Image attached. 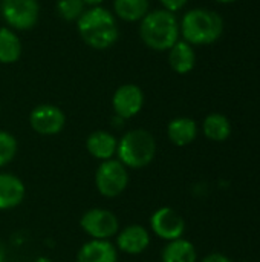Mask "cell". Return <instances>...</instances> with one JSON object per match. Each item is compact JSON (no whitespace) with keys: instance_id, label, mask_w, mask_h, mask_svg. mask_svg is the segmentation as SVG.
I'll return each instance as SVG.
<instances>
[{"instance_id":"1","label":"cell","mask_w":260,"mask_h":262,"mask_svg":"<svg viewBox=\"0 0 260 262\" xmlns=\"http://www.w3.org/2000/svg\"><path fill=\"white\" fill-rule=\"evenodd\" d=\"M77 29L83 41L97 51L112 48L120 37L115 15L103 6H90L86 9L77 20Z\"/></svg>"},{"instance_id":"2","label":"cell","mask_w":260,"mask_h":262,"mask_svg":"<svg viewBox=\"0 0 260 262\" xmlns=\"http://www.w3.org/2000/svg\"><path fill=\"white\" fill-rule=\"evenodd\" d=\"M139 35L147 48L158 52L169 51L179 40V21L173 12L162 8L149 11L139 23Z\"/></svg>"},{"instance_id":"3","label":"cell","mask_w":260,"mask_h":262,"mask_svg":"<svg viewBox=\"0 0 260 262\" xmlns=\"http://www.w3.org/2000/svg\"><path fill=\"white\" fill-rule=\"evenodd\" d=\"M179 31L182 38L192 46L211 45L224 32V18L211 9L195 8L184 14Z\"/></svg>"},{"instance_id":"4","label":"cell","mask_w":260,"mask_h":262,"mask_svg":"<svg viewBox=\"0 0 260 262\" xmlns=\"http://www.w3.org/2000/svg\"><path fill=\"white\" fill-rule=\"evenodd\" d=\"M118 161L127 169H143L149 166L156 155L155 137L146 129L127 130L116 146Z\"/></svg>"},{"instance_id":"5","label":"cell","mask_w":260,"mask_h":262,"mask_svg":"<svg viewBox=\"0 0 260 262\" xmlns=\"http://www.w3.org/2000/svg\"><path fill=\"white\" fill-rule=\"evenodd\" d=\"M129 184V172L118 160L103 161L95 172V187L100 195L106 198H115L121 195Z\"/></svg>"},{"instance_id":"6","label":"cell","mask_w":260,"mask_h":262,"mask_svg":"<svg viewBox=\"0 0 260 262\" xmlns=\"http://www.w3.org/2000/svg\"><path fill=\"white\" fill-rule=\"evenodd\" d=\"M0 14L11 29L28 31L38 21L40 5L38 0H3Z\"/></svg>"},{"instance_id":"7","label":"cell","mask_w":260,"mask_h":262,"mask_svg":"<svg viewBox=\"0 0 260 262\" xmlns=\"http://www.w3.org/2000/svg\"><path fill=\"white\" fill-rule=\"evenodd\" d=\"M80 226L83 232L92 239H109L115 236L120 229V223L115 213L100 207L84 212L80 220Z\"/></svg>"},{"instance_id":"8","label":"cell","mask_w":260,"mask_h":262,"mask_svg":"<svg viewBox=\"0 0 260 262\" xmlns=\"http://www.w3.org/2000/svg\"><path fill=\"white\" fill-rule=\"evenodd\" d=\"M29 124L32 130L40 135H57L66 124V115L58 106L43 103L32 109L29 115Z\"/></svg>"},{"instance_id":"9","label":"cell","mask_w":260,"mask_h":262,"mask_svg":"<svg viewBox=\"0 0 260 262\" xmlns=\"http://www.w3.org/2000/svg\"><path fill=\"white\" fill-rule=\"evenodd\" d=\"M150 229L158 238L169 243L182 238L185 232V221L175 209L161 207L150 216Z\"/></svg>"},{"instance_id":"10","label":"cell","mask_w":260,"mask_h":262,"mask_svg":"<svg viewBox=\"0 0 260 262\" xmlns=\"http://www.w3.org/2000/svg\"><path fill=\"white\" fill-rule=\"evenodd\" d=\"M144 106V92L133 83L121 84L112 95V107L115 117L121 120L133 118Z\"/></svg>"},{"instance_id":"11","label":"cell","mask_w":260,"mask_h":262,"mask_svg":"<svg viewBox=\"0 0 260 262\" xmlns=\"http://www.w3.org/2000/svg\"><path fill=\"white\" fill-rule=\"evenodd\" d=\"M150 244V233L144 226L130 224L124 227L116 236V246L127 255H139Z\"/></svg>"},{"instance_id":"12","label":"cell","mask_w":260,"mask_h":262,"mask_svg":"<svg viewBox=\"0 0 260 262\" xmlns=\"http://www.w3.org/2000/svg\"><path fill=\"white\" fill-rule=\"evenodd\" d=\"M25 195L26 189L18 177L0 172V210H11L20 206Z\"/></svg>"},{"instance_id":"13","label":"cell","mask_w":260,"mask_h":262,"mask_svg":"<svg viewBox=\"0 0 260 262\" xmlns=\"http://www.w3.org/2000/svg\"><path fill=\"white\" fill-rule=\"evenodd\" d=\"M77 262H118V252L109 239H90L78 250Z\"/></svg>"},{"instance_id":"14","label":"cell","mask_w":260,"mask_h":262,"mask_svg":"<svg viewBox=\"0 0 260 262\" xmlns=\"http://www.w3.org/2000/svg\"><path fill=\"white\" fill-rule=\"evenodd\" d=\"M169 64L179 75H185L192 72L196 66L195 48L185 40H178L169 49Z\"/></svg>"},{"instance_id":"15","label":"cell","mask_w":260,"mask_h":262,"mask_svg":"<svg viewBox=\"0 0 260 262\" xmlns=\"http://www.w3.org/2000/svg\"><path fill=\"white\" fill-rule=\"evenodd\" d=\"M116 146L118 140L107 130H95L86 140L87 152L100 161L112 160L116 155Z\"/></svg>"},{"instance_id":"16","label":"cell","mask_w":260,"mask_h":262,"mask_svg":"<svg viewBox=\"0 0 260 262\" xmlns=\"http://www.w3.org/2000/svg\"><path fill=\"white\" fill-rule=\"evenodd\" d=\"M167 137L175 146H188L198 137V124L188 117L173 118L167 126Z\"/></svg>"},{"instance_id":"17","label":"cell","mask_w":260,"mask_h":262,"mask_svg":"<svg viewBox=\"0 0 260 262\" xmlns=\"http://www.w3.org/2000/svg\"><path fill=\"white\" fill-rule=\"evenodd\" d=\"M161 261L162 262H196L198 261V253L195 246L184 239H175L169 241L167 246L164 247L161 253Z\"/></svg>"},{"instance_id":"18","label":"cell","mask_w":260,"mask_h":262,"mask_svg":"<svg viewBox=\"0 0 260 262\" xmlns=\"http://www.w3.org/2000/svg\"><path fill=\"white\" fill-rule=\"evenodd\" d=\"M150 11L149 0H113V12L124 21H141Z\"/></svg>"},{"instance_id":"19","label":"cell","mask_w":260,"mask_h":262,"mask_svg":"<svg viewBox=\"0 0 260 262\" xmlns=\"http://www.w3.org/2000/svg\"><path fill=\"white\" fill-rule=\"evenodd\" d=\"M21 57V41L18 35L6 26H0V63L12 64Z\"/></svg>"},{"instance_id":"20","label":"cell","mask_w":260,"mask_h":262,"mask_svg":"<svg viewBox=\"0 0 260 262\" xmlns=\"http://www.w3.org/2000/svg\"><path fill=\"white\" fill-rule=\"evenodd\" d=\"M202 130L208 140L222 143L231 135V123L222 114H210L202 123Z\"/></svg>"},{"instance_id":"21","label":"cell","mask_w":260,"mask_h":262,"mask_svg":"<svg viewBox=\"0 0 260 262\" xmlns=\"http://www.w3.org/2000/svg\"><path fill=\"white\" fill-rule=\"evenodd\" d=\"M84 8L86 5L83 3V0H58L55 5L58 17L66 21H77L86 11Z\"/></svg>"},{"instance_id":"22","label":"cell","mask_w":260,"mask_h":262,"mask_svg":"<svg viewBox=\"0 0 260 262\" xmlns=\"http://www.w3.org/2000/svg\"><path fill=\"white\" fill-rule=\"evenodd\" d=\"M17 155V140L12 134L0 130V167L9 164Z\"/></svg>"},{"instance_id":"23","label":"cell","mask_w":260,"mask_h":262,"mask_svg":"<svg viewBox=\"0 0 260 262\" xmlns=\"http://www.w3.org/2000/svg\"><path fill=\"white\" fill-rule=\"evenodd\" d=\"M159 3L162 5V9L175 14L176 11H181L188 3V0H159Z\"/></svg>"},{"instance_id":"24","label":"cell","mask_w":260,"mask_h":262,"mask_svg":"<svg viewBox=\"0 0 260 262\" xmlns=\"http://www.w3.org/2000/svg\"><path fill=\"white\" fill-rule=\"evenodd\" d=\"M201 262H231V259L222 253H210L207 255Z\"/></svg>"},{"instance_id":"25","label":"cell","mask_w":260,"mask_h":262,"mask_svg":"<svg viewBox=\"0 0 260 262\" xmlns=\"http://www.w3.org/2000/svg\"><path fill=\"white\" fill-rule=\"evenodd\" d=\"M104 0H83L84 5H89V6H100Z\"/></svg>"},{"instance_id":"26","label":"cell","mask_w":260,"mask_h":262,"mask_svg":"<svg viewBox=\"0 0 260 262\" xmlns=\"http://www.w3.org/2000/svg\"><path fill=\"white\" fill-rule=\"evenodd\" d=\"M5 258H6V252H5L3 244L0 243V262H5Z\"/></svg>"},{"instance_id":"27","label":"cell","mask_w":260,"mask_h":262,"mask_svg":"<svg viewBox=\"0 0 260 262\" xmlns=\"http://www.w3.org/2000/svg\"><path fill=\"white\" fill-rule=\"evenodd\" d=\"M32 262H52V259H49V258H46V256H38L37 259H34Z\"/></svg>"},{"instance_id":"28","label":"cell","mask_w":260,"mask_h":262,"mask_svg":"<svg viewBox=\"0 0 260 262\" xmlns=\"http://www.w3.org/2000/svg\"><path fill=\"white\" fill-rule=\"evenodd\" d=\"M215 2H218V3H224V5H228V3H234V2H238V0H215Z\"/></svg>"},{"instance_id":"29","label":"cell","mask_w":260,"mask_h":262,"mask_svg":"<svg viewBox=\"0 0 260 262\" xmlns=\"http://www.w3.org/2000/svg\"><path fill=\"white\" fill-rule=\"evenodd\" d=\"M241 262H248V261H241Z\"/></svg>"},{"instance_id":"30","label":"cell","mask_w":260,"mask_h":262,"mask_svg":"<svg viewBox=\"0 0 260 262\" xmlns=\"http://www.w3.org/2000/svg\"><path fill=\"white\" fill-rule=\"evenodd\" d=\"M0 2H3V0H0Z\"/></svg>"}]
</instances>
